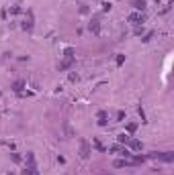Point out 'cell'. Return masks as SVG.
I'll return each mask as SVG.
<instances>
[{
	"instance_id": "obj_1",
	"label": "cell",
	"mask_w": 174,
	"mask_h": 175,
	"mask_svg": "<svg viewBox=\"0 0 174 175\" xmlns=\"http://www.w3.org/2000/svg\"><path fill=\"white\" fill-rule=\"evenodd\" d=\"M23 175H39V169L35 165V155L33 153H27V165L23 169Z\"/></svg>"
},
{
	"instance_id": "obj_2",
	"label": "cell",
	"mask_w": 174,
	"mask_h": 175,
	"mask_svg": "<svg viewBox=\"0 0 174 175\" xmlns=\"http://www.w3.org/2000/svg\"><path fill=\"white\" fill-rule=\"evenodd\" d=\"M145 159H160V161H166V163H170V161H174V153L172 151H164V153H158V151H152Z\"/></svg>"
},
{
	"instance_id": "obj_3",
	"label": "cell",
	"mask_w": 174,
	"mask_h": 175,
	"mask_svg": "<svg viewBox=\"0 0 174 175\" xmlns=\"http://www.w3.org/2000/svg\"><path fill=\"white\" fill-rule=\"evenodd\" d=\"M127 20L137 27V24H144L145 23V15H144V12H131V15L127 16Z\"/></svg>"
},
{
	"instance_id": "obj_4",
	"label": "cell",
	"mask_w": 174,
	"mask_h": 175,
	"mask_svg": "<svg viewBox=\"0 0 174 175\" xmlns=\"http://www.w3.org/2000/svg\"><path fill=\"white\" fill-rule=\"evenodd\" d=\"M80 157H82V159H88L90 157V143L84 141V139L80 141Z\"/></svg>"
},
{
	"instance_id": "obj_5",
	"label": "cell",
	"mask_w": 174,
	"mask_h": 175,
	"mask_svg": "<svg viewBox=\"0 0 174 175\" xmlns=\"http://www.w3.org/2000/svg\"><path fill=\"white\" fill-rule=\"evenodd\" d=\"M88 29L92 31L94 35H100V20H98V16H92V20L88 23Z\"/></svg>"
},
{
	"instance_id": "obj_6",
	"label": "cell",
	"mask_w": 174,
	"mask_h": 175,
	"mask_svg": "<svg viewBox=\"0 0 174 175\" xmlns=\"http://www.w3.org/2000/svg\"><path fill=\"white\" fill-rule=\"evenodd\" d=\"M25 86H27V82H25V79H16V82L12 83V92L21 96V94L25 92Z\"/></svg>"
},
{
	"instance_id": "obj_7",
	"label": "cell",
	"mask_w": 174,
	"mask_h": 175,
	"mask_svg": "<svg viewBox=\"0 0 174 175\" xmlns=\"http://www.w3.org/2000/svg\"><path fill=\"white\" fill-rule=\"evenodd\" d=\"M96 120H98V126H107V122H109V114H107V110H98Z\"/></svg>"
},
{
	"instance_id": "obj_8",
	"label": "cell",
	"mask_w": 174,
	"mask_h": 175,
	"mask_svg": "<svg viewBox=\"0 0 174 175\" xmlns=\"http://www.w3.org/2000/svg\"><path fill=\"white\" fill-rule=\"evenodd\" d=\"M74 59H76V57H64V61L60 63V71H66V69H70V67H72Z\"/></svg>"
},
{
	"instance_id": "obj_9",
	"label": "cell",
	"mask_w": 174,
	"mask_h": 175,
	"mask_svg": "<svg viewBox=\"0 0 174 175\" xmlns=\"http://www.w3.org/2000/svg\"><path fill=\"white\" fill-rule=\"evenodd\" d=\"M131 6H133L137 12H144L145 6H148V2H145V0H133V2H131Z\"/></svg>"
},
{
	"instance_id": "obj_10",
	"label": "cell",
	"mask_w": 174,
	"mask_h": 175,
	"mask_svg": "<svg viewBox=\"0 0 174 175\" xmlns=\"http://www.w3.org/2000/svg\"><path fill=\"white\" fill-rule=\"evenodd\" d=\"M27 16H29V19L23 23V29H25V31H33V12L29 10V12H27Z\"/></svg>"
},
{
	"instance_id": "obj_11",
	"label": "cell",
	"mask_w": 174,
	"mask_h": 175,
	"mask_svg": "<svg viewBox=\"0 0 174 175\" xmlns=\"http://www.w3.org/2000/svg\"><path fill=\"white\" fill-rule=\"evenodd\" d=\"M127 145L131 147V151H141V141H137V139H129V143H127Z\"/></svg>"
},
{
	"instance_id": "obj_12",
	"label": "cell",
	"mask_w": 174,
	"mask_h": 175,
	"mask_svg": "<svg viewBox=\"0 0 174 175\" xmlns=\"http://www.w3.org/2000/svg\"><path fill=\"white\" fill-rule=\"evenodd\" d=\"M64 57H76V49L74 47H66L64 49Z\"/></svg>"
},
{
	"instance_id": "obj_13",
	"label": "cell",
	"mask_w": 174,
	"mask_h": 175,
	"mask_svg": "<svg viewBox=\"0 0 174 175\" xmlns=\"http://www.w3.org/2000/svg\"><path fill=\"white\" fill-rule=\"evenodd\" d=\"M117 141H119V143H123V145H127V143H129V134H125V132H121V134L117 136Z\"/></svg>"
},
{
	"instance_id": "obj_14",
	"label": "cell",
	"mask_w": 174,
	"mask_h": 175,
	"mask_svg": "<svg viewBox=\"0 0 174 175\" xmlns=\"http://www.w3.org/2000/svg\"><path fill=\"white\" fill-rule=\"evenodd\" d=\"M125 165H131V161H129V159H119V161H115V167H125Z\"/></svg>"
},
{
	"instance_id": "obj_15",
	"label": "cell",
	"mask_w": 174,
	"mask_h": 175,
	"mask_svg": "<svg viewBox=\"0 0 174 175\" xmlns=\"http://www.w3.org/2000/svg\"><path fill=\"white\" fill-rule=\"evenodd\" d=\"M135 130H137V124H135V122H129V124H127V132H129V134H133Z\"/></svg>"
},
{
	"instance_id": "obj_16",
	"label": "cell",
	"mask_w": 174,
	"mask_h": 175,
	"mask_svg": "<svg viewBox=\"0 0 174 175\" xmlns=\"http://www.w3.org/2000/svg\"><path fill=\"white\" fill-rule=\"evenodd\" d=\"M152 37H154V31H149V33H145V35H144V39H141V41H144V43H149V41H152Z\"/></svg>"
},
{
	"instance_id": "obj_17",
	"label": "cell",
	"mask_w": 174,
	"mask_h": 175,
	"mask_svg": "<svg viewBox=\"0 0 174 175\" xmlns=\"http://www.w3.org/2000/svg\"><path fill=\"white\" fill-rule=\"evenodd\" d=\"M115 63H117V65L121 67V65L125 63V55H121V53H119V55H117V59H115Z\"/></svg>"
},
{
	"instance_id": "obj_18",
	"label": "cell",
	"mask_w": 174,
	"mask_h": 175,
	"mask_svg": "<svg viewBox=\"0 0 174 175\" xmlns=\"http://www.w3.org/2000/svg\"><path fill=\"white\" fill-rule=\"evenodd\" d=\"M137 112H139V116H141V122H148V120H145V112H144V108L139 106V108H137Z\"/></svg>"
},
{
	"instance_id": "obj_19",
	"label": "cell",
	"mask_w": 174,
	"mask_h": 175,
	"mask_svg": "<svg viewBox=\"0 0 174 175\" xmlns=\"http://www.w3.org/2000/svg\"><path fill=\"white\" fill-rule=\"evenodd\" d=\"M109 151H111V153H121V151H123V149H121L119 145H113V147H111V149H109Z\"/></svg>"
},
{
	"instance_id": "obj_20",
	"label": "cell",
	"mask_w": 174,
	"mask_h": 175,
	"mask_svg": "<svg viewBox=\"0 0 174 175\" xmlns=\"http://www.w3.org/2000/svg\"><path fill=\"white\" fill-rule=\"evenodd\" d=\"M70 82H78V73H76V71L70 73Z\"/></svg>"
},
{
	"instance_id": "obj_21",
	"label": "cell",
	"mask_w": 174,
	"mask_h": 175,
	"mask_svg": "<svg viewBox=\"0 0 174 175\" xmlns=\"http://www.w3.org/2000/svg\"><path fill=\"white\" fill-rule=\"evenodd\" d=\"M144 33V24H137V27H135V35H141Z\"/></svg>"
},
{
	"instance_id": "obj_22",
	"label": "cell",
	"mask_w": 174,
	"mask_h": 175,
	"mask_svg": "<svg viewBox=\"0 0 174 175\" xmlns=\"http://www.w3.org/2000/svg\"><path fill=\"white\" fill-rule=\"evenodd\" d=\"M10 12H12V15H19V12H21V6H12V8H10Z\"/></svg>"
},
{
	"instance_id": "obj_23",
	"label": "cell",
	"mask_w": 174,
	"mask_h": 175,
	"mask_svg": "<svg viewBox=\"0 0 174 175\" xmlns=\"http://www.w3.org/2000/svg\"><path fill=\"white\" fill-rule=\"evenodd\" d=\"M123 118H125V112L119 110V112H117V120H123Z\"/></svg>"
},
{
	"instance_id": "obj_24",
	"label": "cell",
	"mask_w": 174,
	"mask_h": 175,
	"mask_svg": "<svg viewBox=\"0 0 174 175\" xmlns=\"http://www.w3.org/2000/svg\"><path fill=\"white\" fill-rule=\"evenodd\" d=\"M103 10H104V12H109V10H111V2H104V4H103Z\"/></svg>"
},
{
	"instance_id": "obj_25",
	"label": "cell",
	"mask_w": 174,
	"mask_h": 175,
	"mask_svg": "<svg viewBox=\"0 0 174 175\" xmlns=\"http://www.w3.org/2000/svg\"><path fill=\"white\" fill-rule=\"evenodd\" d=\"M12 161H15V163H21V155H16V153H12Z\"/></svg>"
},
{
	"instance_id": "obj_26",
	"label": "cell",
	"mask_w": 174,
	"mask_h": 175,
	"mask_svg": "<svg viewBox=\"0 0 174 175\" xmlns=\"http://www.w3.org/2000/svg\"><path fill=\"white\" fill-rule=\"evenodd\" d=\"M94 147H96V149H98V151H104V147H103V145H100V143H98V141H94Z\"/></svg>"
},
{
	"instance_id": "obj_27",
	"label": "cell",
	"mask_w": 174,
	"mask_h": 175,
	"mask_svg": "<svg viewBox=\"0 0 174 175\" xmlns=\"http://www.w3.org/2000/svg\"><path fill=\"white\" fill-rule=\"evenodd\" d=\"M8 175H15V173H8Z\"/></svg>"
}]
</instances>
